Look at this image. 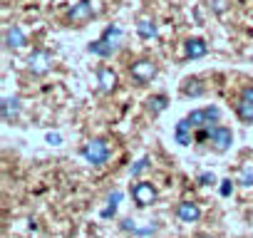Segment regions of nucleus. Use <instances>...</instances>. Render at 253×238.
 <instances>
[{
    "instance_id": "obj_21",
    "label": "nucleus",
    "mask_w": 253,
    "mask_h": 238,
    "mask_svg": "<svg viewBox=\"0 0 253 238\" xmlns=\"http://www.w3.org/2000/svg\"><path fill=\"white\" fill-rule=\"evenodd\" d=\"M199 184H201V186H211V184H216V176H213V174H201V176H199Z\"/></svg>"
},
{
    "instance_id": "obj_10",
    "label": "nucleus",
    "mask_w": 253,
    "mask_h": 238,
    "mask_svg": "<svg viewBox=\"0 0 253 238\" xmlns=\"http://www.w3.org/2000/svg\"><path fill=\"white\" fill-rule=\"evenodd\" d=\"M97 84H99V92L102 94H112L119 87V75L112 67H99L97 70Z\"/></svg>"
},
{
    "instance_id": "obj_18",
    "label": "nucleus",
    "mask_w": 253,
    "mask_h": 238,
    "mask_svg": "<svg viewBox=\"0 0 253 238\" xmlns=\"http://www.w3.org/2000/svg\"><path fill=\"white\" fill-rule=\"evenodd\" d=\"M186 122H189L194 129H199V127H209L206 109H194V112H189V114H186Z\"/></svg>"
},
{
    "instance_id": "obj_5",
    "label": "nucleus",
    "mask_w": 253,
    "mask_h": 238,
    "mask_svg": "<svg viewBox=\"0 0 253 238\" xmlns=\"http://www.w3.org/2000/svg\"><path fill=\"white\" fill-rule=\"evenodd\" d=\"M233 144V132L223 124H211V137H209V147L216 154H226Z\"/></svg>"
},
{
    "instance_id": "obj_3",
    "label": "nucleus",
    "mask_w": 253,
    "mask_h": 238,
    "mask_svg": "<svg viewBox=\"0 0 253 238\" xmlns=\"http://www.w3.org/2000/svg\"><path fill=\"white\" fill-rule=\"evenodd\" d=\"M92 18H94L92 0H77V3L65 13L62 23H65V28H84Z\"/></svg>"
},
{
    "instance_id": "obj_6",
    "label": "nucleus",
    "mask_w": 253,
    "mask_h": 238,
    "mask_svg": "<svg viewBox=\"0 0 253 238\" xmlns=\"http://www.w3.org/2000/svg\"><path fill=\"white\" fill-rule=\"evenodd\" d=\"M28 70H30V75H35V77L47 75V72L52 70V55H50L47 50H35V52L28 57Z\"/></svg>"
},
{
    "instance_id": "obj_23",
    "label": "nucleus",
    "mask_w": 253,
    "mask_h": 238,
    "mask_svg": "<svg viewBox=\"0 0 253 238\" xmlns=\"http://www.w3.org/2000/svg\"><path fill=\"white\" fill-rule=\"evenodd\" d=\"M194 238H213V236H211V233H196Z\"/></svg>"
},
{
    "instance_id": "obj_14",
    "label": "nucleus",
    "mask_w": 253,
    "mask_h": 238,
    "mask_svg": "<svg viewBox=\"0 0 253 238\" xmlns=\"http://www.w3.org/2000/svg\"><path fill=\"white\" fill-rule=\"evenodd\" d=\"M233 112H236V117L241 119L243 124H253V102H251V99L238 97V99L233 102Z\"/></svg>"
},
{
    "instance_id": "obj_8",
    "label": "nucleus",
    "mask_w": 253,
    "mask_h": 238,
    "mask_svg": "<svg viewBox=\"0 0 253 238\" xmlns=\"http://www.w3.org/2000/svg\"><path fill=\"white\" fill-rule=\"evenodd\" d=\"M179 94H181V97H186V99H199V97H204V94H206V84H204V79H201V77H196V75L184 77V79H181V84H179Z\"/></svg>"
},
{
    "instance_id": "obj_11",
    "label": "nucleus",
    "mask_w": 253,
    "mask_h": 238,
    "mask_svg": "<svg viewBox=\"0 0 253 238\" xmlns=\"http://www.w3.org/2000/svg\"><path fill=\"white\" fill-rule=\"evenodd\" d=\"M176 218L181 223H196L201 218V206L194 201H181V203H176Z\"/></svg>"
},
{
    "instance_id": "obj_24",
    "label": "nucleus",
    "mask_w": 253,
    "mask_h": 238,
    "mask_svg": "<svg viewBox=\"0 0 253 238\" xmlns=\"http://www.w3.org/2000/svg\"><path fill=\"white\" fill-rule=\"evenodd\" d=\"M251 62H253V50H251Z\"/></svg>"
},
{
    "instance_id": "obj_2",
    "label": "nucleus",
    "mask_w": 253,
    "mask_h": 238,
    "mask_svg": "<svg viewBox=\"0 0 253 238\" xmlns=\"http://www.w3.org/2000/svg\"><path fill=\"white\" fill-rule=\"evenodd\" d=\"M129 77H132V82H137L139 87H144V84H149L157 75H159V65H157V60H152V57H137L134 62H129Z\"/></svg>"
},
{
    "instance_id": "obj_15",
    "label": "nucleus",
    "mask_w": 253,
    "mask_h": 238,
    "mask_svg": "<svg viewBox=\"0 0 253 238\" xmlns=\"http://www.w3.org/2000/svg\"><path fill=\"white\" fill-rule=\"evenodd\" d=\"M194 132H196V129H194V127H191L189 122H186V117H184L181 122L176 124V129H174L176 144H181V147H189L191 142H196V139H194Z\"/></svg>"
},
{
    "instance_id": "obj_7",
    "label": "nucleus",
    "mask_w": 253,
    "mask_h": 238,
    "mask_svg": "<svg viewBox=\"0 0 253 238\" xmlns=\"http://www.w3.org/2000/svg\"><path fill=\"white\" fill-rule=\"evenodd\" d=\"M132 198H134V203H137L139 208L152 206V203L157 201V189H154V184H152V181H137V184L132 186Z\"/></svg>"
},
{
    "instance_id": "obj_17",
    "label": "nucleus",
    "mask_w": 253,
    "mask_h": 238,
    "mask_svg": "<svg viewBox=\"0 0 253 238\" xmlns=\"http://www.w3.org/2000/svg\"><path fill=\"white\" fill-rule=\"evenodd\" d=\"M167 107H169V97H167V94H152V97H147V102H144V109H147V114H152V117H159Z\"/></svg>"
},
{
    "instance_id": "obj_13",
    "label": "nucleus",
    "mask_w": 253,
    "mask_h": 238,
    "mask_svg": "<svg viewBox=\"0 0 253 238\" xmlns=\"http://www.w3.org/2000/svg\"><path fill=\"white\" fill-rule=\"evenodd\" d=\"M206 52H209V45H206L204 38H189V40L184 42V57H186V60H199V57H204Z\"/></svg>"
},
{
    "instance_id": "obj_20",
    "label": "nucleus",
    "mask_w": 253,
    "mask_h": 238,
    "mask_svg": "<svg viewBox=\"0 0 253 238\" xmlns=\"http://www.w3.org/2000/svg\"><path fill=\"white\" fill-rule=\"evenodd\" d=\"M147 166H149V159H147V157H144V159H139V161H137V166H132V176L142 174V171H144Z\"/></svg>"
},
{
    "instance_id": "obj_22",
    "label": "nucleus",
    "mask_w": 253,
    "mask_h": 238,
    "mask_svg": "<svg viewBox=\"0 0 253 238\" xmlns=\"http://www.w3.org/2000/svg\"><path fill=\"white\" fill-rule=\"evenodd\" d=\"M238 97H246V99H251L253 102V84H246L243 89H241V94Z\"/></svg>"
},
{
    "instance_id": "obj_19",
    "label": "nucleus",
    "mask_w": 253,
    "mask_h": 238,
    "mask_svg": "<svg viewBox=\"0 0 253 238\" xmlns=\"http://www.w3.org/2000/svg\"><path fill=\"white\" fill-rule=\"evenodd\" d=\"M238 184H243V186H253V169H251V166H246V169L241 171Z\"/></svg>"
},
{
    "instance_id": "obj_12",
    "label": "nucleus",
    "mask_w": 253,
    "mask_h": 238,
    "mask_svg": "<svg viewBox=\"0 0 253 238\" xmlns=\"http://www.w3.org/2000/svg\"><path fill=\"white\" fill-rule=\"evenodd\" d=\"M20 109H23L20 97H3V104H0V112H3V122L13 124L15 119L20 117Z\"/></svg>"
},
{
    "instance_id": "obj_1",
    "label": "nucleus",
    "mask_w": 253,
    "mask_h": 238,
    "mask_svg": "<svg viewBox=\"0 0 253 238\" xmlns=\"http://www.w3.org/2000/svg\"><path fill=\"white\" fill-rule=\"evenodd\" d=\"M119 45H122V30L117 28V25H109L104 33H102V38H97L94 42H89V52L92 55H97V57H112V55H117L119 52Z\"/></svg>"
},
{
    "instance_id": "obj_4",
    "label": "nucleus",
    "mask_w": 253,
    "mask_h": 238,
    "mask_svg": "<svg viewBox=\"0 0 253 238\" xmlns=\"http://www.w3.org/2000/svg\"><path fill=\"white\" fill-rule=\"evenodd\" d=\"M82 159L92 166H102L107 164L109 159V144L104 139H89L84 147H82Z\"/></svg>"
},
{
    "instance_id": "obj_16",
    "label": "nucleus",
    "mask_w": 253,
    "mask_h": 238,
    "mask_svg": "<svg viewBox=\"0 0 253 238\" xmlns=\"http://www.w3.org/2000/svg\"><path fill=\"white\" fill-rule=\"evenodd\" d=\"M137 35L142 40H154L157 38V23H154V18H149V15L137 18Z\"/></svg>"
},
{
    "instance_id": "obj_9",
    "label": "nucleus",
    "mask_w": 253,
    "mask_h": 238,
    "mask_svg": "<svg viewBox=\"0 0 253 238\" xmlns=\"http://www.w3.org/2000/svg\"><path fill=\"white\" fill-rule=\"evenodd\" d=\"M3 45L5 50H23L28 45V35L23 33L20 25H8L3 33Z\"/></svg>"
}]
</instances>
